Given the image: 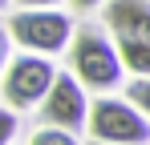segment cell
Masks as SVG:
<instances>
[{
  "mask_svg": "<svg viewBox=\"0 0 150 145\" xmlns=\"http://www.w3.org/2000/svg\"><path fill=\"white\" fill-rule=\"evenodd\" d=\"M69 65H73V72L81 77V85L93 89V93L118 89V81H122V72H126L118 40H110L93 24H77L73 45H69Z\"/></svg>",
  "mask_w": 150,
  "mask_h": 145,
  "instance_id": "6da1fadb",
  "label": "cell"
},
{
  "mask_svg": "<svg viewBox=\"0 0 150 145\" xmlns=\"http://www.w3.org/2000/svg\"><path fill=\"white\" fill-rule=\"evenodd\" d=\"M85 133H89L93 141H118V145L150 141V113H146V109H138L134 101L98 97V101H89Z\"/></svg>",
  "mask_w": 150,
  "mask_h": 145,
  "instance_id": "7a4b0ae2",
  "label": "cell"
},
{
  "mask_svg": "<svg viewBox=\"0 0 150 145\" xmlns=\"http://www.w3.org/2000/svg\"><path fill=\"white\" fill-rule=\"evenodd\" d=\"M77 24L65 16V12H57V8H16L12 16H8V32H12V40L28 52H45V56H57L61 48L69 45V36H73Z\"/></svg>",
  "mask_w": 150,
  "mask_h": 145,
  "instance_id": "3957f363",
  "label": "cell"
},
{
  "mask_svg": "<svg viewBox=\"0 0 150 145\" xmlns=\"http://www.w3.org/2000/svg\"><path fill=\"white\" fill-rule=\"evenodd\" d=\"M53 81H57L53 61H45V52H28L25 48L21 56L8 61L0 89H4V101H8L12 109H37V105L49 97Z\"/></svg>",
  "mask_w": 150,
  "mask_h": 145,
  "instance_id": "277c9868",
  "label": "cell"
},
{
  "mask_svg": "<svg viewBox=\"0 0 150 145\" xmlns=\"http://www.w3.org/2000/svg\"><path fill=\"white\" fill-rule=\"evenodd\" d=\"M41 113L49 125H61V129H81L89 121V97H85V85L77 72H57L49 97L41 101Z\"/></svg>",
  "mask_w": 150,
  "mask_h": 145,
  "instance_id": "5b68a950",
  "label": "cell"
},
{
  "mask_svg": "<svg viewBox=\"0 0 150 145\" xmlns=\"http://www.w3.org/2000/svg\"><path fill=\"white\" fill-rule=\"evenodd\" d=\"M105 28L114 36L150 40V4L146 0H105Z\"/></svg>",
  "mask_w": 150,
  "mask_h": 145,
  "instance_id": "8992f818",
  "label": "cell"
},
{
  "mask_svg": "<svg viewBox=\"0 0 150 145\" xmlns=\"http://www.w3.org/2000/svg\"><path fill=\"white\" fill-rule=\"evenodd\" d=\"M114 40H118L126 69L134 77H150V40H138V36H114Z\"/></svg>",
  "mask_w": 150,
  "mask_h": 145,
  "instance_id": "52a82bcc",
  "label": "cell"
},
{
  "mask_svg": "<svg viewBox=\"0 0 150 145\" xmlns=\"http://www.w3.org/2000/svg\"><path fill=\"white\" fill-rule=\"evenodd\" d=\"M73 141H77V133H73V129H61V125L33 133V145H73Z\"/></svg>",
  "mask_w": 150,
  "mask_h": 145,
  "instance_id": "ba28073f",
  "label": "cell"
},
{
  "mask_svg": "<svg viewBox=\"0 0 150 145\" xmlns=\"http://www.w3.org/2000/svg\"><path fill=\"white\" fill-rule=\"evenodd\" d=\"M126 97H130L138 109H146V113H150V77H134L130 89H126Z\"/></svg>",
  "mask_w": 150,
  "mask_h": 145,
  "instance_id": "9c48e42d",
  "label": "cell"
},
{
  "mask_svg": "<svg viewBox=\"0 0 150 145\" xmlns=\"http://www.w3.org/2000/svg\"><path fill=\"white\" fill-rule=\"evenodd\" d=\"M12 137H16V109H12V105H8V109L0 105V145L12 141Z\"/></svg>",
  "mask_w": 150,
  "mask_h": 145,
  "instance_id": "30bf717a",
  "label": "cell"
},
{
  "mask_svg": "<svg viewBox=\"0 0 150 145\" xmlns=\"http://www.w3.org/2000/svg\"><path fill=\"white\" fill-rule=\"evenodd\" d=\"M16 45V40H12V32H8V24H0V77H4V69H8V61H12V56H8V48Z\"/></svg>",
  "mask_w": 150,
  "mask_h": 145,
  "instance_id": "8fae6325",
  "label": "cell"
},
{
  "mask_svg": "<svg viewBox=\"0 0 150 145\" xmlns=\"http://www.w3.org/2000/svg\"><path fill=\"white\" fill-rule=\"evenodd\" d=\"M21 8H49V4H57V0H16Z\"/></svg>",
  "mask_w": 150,
  "mask_h": 145,
  "instance_id": "7c38bea8",
  "label": "cell"
},
{
  "mask_svg": "<svg viewBox=\"0 0 150 145\" xmlns=\"http://www.w3.org/2000/svg\"><path fill=\"white\" fill-rule=\"evenodd\" d=\"M73 8H98V4H105V0H69Z\"/></svg>",
  "mask_w": 150,
  "mask_h": 145,
  "instance_id": "4fadbf2b",
  "label": "cell"
},
{
  "mask_svg": "<svg viewBox=\"0 0 150 145\" xmlns=\"http://www.w3.org/2000/svg\"><path fill=\"white\" fill-rule=\"evenodd\" d=\"M4 4H8V0H0V8H4Z\"/></svg>",
  "mask_w": 150,
  "mask_h": 145,
  "instance_id": "5bb4252c",
  "label": "cell"
}]
</instances>
